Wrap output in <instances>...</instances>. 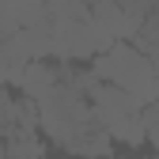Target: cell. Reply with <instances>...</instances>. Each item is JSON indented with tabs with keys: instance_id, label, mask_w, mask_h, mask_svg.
Segmentation results:
<instances>
[{
	"instance_id": "obj_1",
	"label": "cell",
	"mask_w": 159,
	"mask_h": 159,
	"mask_svg": "<svg viewBox=\"0 0 159 159\" xmlns=\"http://www.w3.org/2000/svg\"><path fill=\"white\" fill-rule=\"evenodd\" d=\"M91 72L102 84H114V87L129 91L144 106L159 98V65L148 53H140L136 46H129V42H114L106 53H98L91 61Z\"/></svg>"
},
{
	"instance_id": "obj_2",
	"label": "cell",
	"mask_w": 159,
	"mask_h": 159,
	"mask_svg": "<svg viewBox=\"0 0 159 159\" xmlns=\"http://www.w3.org/2000/svg\"><path fill=\"white\" fill-rule=\"evenodd\" d=\"M61 84V68H53L46 61H30L19 76V95L27 98V102H42V98Z\"/></svg>"
},
{
	"instance_id": "obj_3",
	"label": "cell",
	"mask_w": 159,
	"mask_h": 159,
	"mask_svg": "<svg viewBox=\"0 0 159 159\" xmlns=\"http://www.w3.org/2000/svg\"><path fill=\"white\" fill-rule=\"evenodd\" d=\"M46 8H49V23L53 27H72V23L91 19L87 0H46Z\"/></svg>"
},
{
	"instance_id": "obj_4",
	"label": "cell",
	"mask_w": 159,
	"mask_h": 159,
	"mask_svg": "<svg viewBox=\"0 0 159 159\" xmlns=\"http://www.w3.org/2000/svg\"><path fill=\"white\" fill-rule=\"evenodd\" d=\"M49 23V8L46 0H19V27L34 30V27H46Z\"/></svg>"
},
{
	"instance_id": "obj_5",
	"label": "cell",
	"mask_w": 159,
	"mask_h": 159,
	"mask_svg": "<svg viewBox=\"0 0 159 159\" xmlns=\"http://www.w3.org/2000/svg\"><path fill=\"white\" fill-rule=\"evenodd\" d=\"M15 34H23V27H19V0H0V42H8Z\"/></svg>"
},
{
	"instance_id": "obj_6",
	"label": "cell",
	"mask_w": 159,
	"mask_h": 159,
	"mask_svg": "<svg viewBox=\"0 0 159 159\" xmlns=\"http://www.w3.org/2000/svg\"><path fill=\"white\" fill-rule=\"evenodd\" d=\"M140 121H144V136H148V144L159 152V98L155 102H148L140 110Z\"/></svg>"
},
{
	"instance_id": "obj_7",
	"label": "cell",
	"mask_w": 159,
	"mask_h": 159,
	"mask_svg": "<svg viewBox=\"0 0 159 159\" xmlns=\"http://www.w3.org/2000/svg\"><path fill=\"white\" fill-rule=\"evenodd\" d=\"M110 4H117V0H87V8H91V11H98V8H110Z\"/></svg>"
},
{
	"instance_id": "obj_8",
	"label": "cell",
	"mask_w": 159,
	"mask_h": 159,
	"mask_svg": "<svg viewBox=\"0 0 159 159\" xmlns=\"http://www.w3.org/2000/svg\"><path fill=\"white\" fill-rule=\"evenodd\" d=\"M110 159H125V155H110Z\"/></svg>"
}]
</instances>
